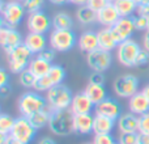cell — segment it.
I'll return each mask as SVG.
<instances>
[{
    "label": "cell",
    "instance_id": "cell-39",
    "mask_svg": "<svg viewBox=\"0 0 149 144\" xmlns=\"http://www.w3.org/2000/svg\"><path fill=\"white\" fill-rule=\"evenodd\" d=\"M149 64V51H147L145 49H141V51L139 52L136 58L135 66L136 67H143V66H148Z\"/></svg>",
    "mask_w": 149,
    "mask_h": 144
},
{
    "label": "cell",
    "instance_id": "cell-50",
    "mask_svg": "<svg viewBox=\"0 0 149 144\" xmlns=\"http://www.w3.org/2000/svg\"><path fill=\"white\" fill-rule=\"evenodd\" d=\"M10 135H7V134H0V144H7L8 140H9Z\"/></svg>",
    "mask_w": 149,
    "mask_h": 144
},
{
    "label": "cell",
    "instance_id": "cell-56",
    "mask_svg": "<svg viewBox=\"0 0 149 144\" xmlns=\"http://www.w3.org/2000/svg\"><path fill=\"white\" fill-rule=\"evenodd\" d=\"M15 1H20V3H22V1H24V0H15Z\"/></svg>",
    "mask_w": 149,
    "mask_h": 144
},
{
    "label": "cell",
    "instance_id": "cell-40",
    "mask_svg": "<svg viewBox=\"0 0 149 144\" xmlns=\"http://www.w3.org/2000/svg\"><path fill=\"white\" fill-rule=\"evenodd\" d=\"M105 75L103 72H97V71H93V73L89 76V82H93V84H100L103 85L105 84Z\"/></svg>",
    "mask_w": 149,
    "mask_h": 144
},
{
    "label": "cell",
    "instance_id": "cell-25",
    "mask_svg": "<svg viewBox=\"0 0 149 144\" xmlns=\"http://www.w3.org/2000/svg\"><path fill=\"white\" fill-rule=\"evenodd\" d=\"M84 92L86 93V96L92 100V102L94 105L100 103L101 101H103L106 97H107V93H106V88L105 85H100V84H93V82H89V84L85 87Z\"/></svg>",
    "mask_w": 149,
    "mask_h": 144
},
{
    "label": "cell",
    "instance_id": "cell-4",
    "mask_svg": "<svg viewBox=\"0 0 149 144\" xmlns=\"http://www.w3.org/2000/svg\"><path fill=\"white\" fill-rule=\"evenodd\" d=\"M47 105L52 110H60V109H70L73 101V94L68 87L63 84L54 85L51 89L46 92Z\"/></svg>",
    "mask_w": 149,
    "mask_h": 144
},
{
    "label": "cell",
    "instance_id": "cell-43",
    "mask_svg": "<svg viewBox=\"0 0 149 144\" xmlns=\"http://www.w3.org/2000/svg\"><path fill=\"white\" fill-rule=\"evenodd\" d=\"M8 80H9V76H8L7 71L4 68L0 70V87H4V85H8Z\"/></svg>",
    "mask_w": 149,
    "mask_h": 144
},
{
    "label": "cell",
    "instance_id": "cell-6",
    "mask_svg": "<svg viewBox=\"0 0 149 144\" xmlns=\"http://www.w3.org/2000/svg\"><path fill=\"white\" fill-rule=\"evenodd\" d=\"M77 39L72 29H54L50 34L49 45L58 52H67L77 45Z\"/></svg>",
    "mask_w": 149,
    "mask_h": 144
},
{
    "label": "cell",
    "instance_id": "cell-35",
    "mask_svg": "<svg viewBox=\"0 0 149 144\" xmlns=\"http://www.w3.org/2000/svg\"><path fill=\"white\" fill-rule=\"evenodd\" d=\"M139 132H120L119 144H137Z\"/></svg>",
    "mask_w": 149,
    "mask_h": 144
},
{
    "label": "cell",
    "instance_id": "cell-22",
    "mask_svg": "<svg viewBox=\"0 0 149 144\" xmlns=\"http://www.w3.org/2000/svg\"><path fill=\"white\" fill-rule=\"evenodd\" d=\"M98 34V45H100V49L106 50V51H113L118 47V42L114 38L111 28H105L103 26L101 30L97 31Z\"/></svg>",
    "mask_w": 149,
    "mask_h": 144
},
{
    "label": "cell",
    "instance_id": "cell-29",
    "mask_svg": "<svg viewBox=\"0 0 149 144\" xmlns=\"http://www.w3.org/2000/svg\"><path fill=\"white\" fill-rule=\"evenodd\" d=\"M52 28L54 29H72L73 20L68 13L56 12L52 16Z\"/></svg>",
    "mask_w": 149,
    "mask_h": 144
},
{
    "label": "cell",
    "instance_id": "cell-26",
    "mask_svg": "<svg viewBox=\"0 0 149 144\" xmlns=\"http://www.w3.org/2000/svg\"><path fill=\"white\" fill-rule=\"evenodd\" d=\"M51 113H52V109L50 108V106H47V108H45L43 110L37 111L36 114L28 117V118H29V121H30V123L33 124L37 130H41V129H43V127L49 126Z\"/></svg>",
    "mask_w": 149,
    "mask_h": 144
},
{
    "label": "cell",
    "instance_id": "cell-33",
    "mask_svg": "<svg viewBox=\"0 0 149 144\" xmlns=\"http://www.w3.org/2000/svg\"><path fill=\"white\" fill-rule=\"evenodd\" d=\"M36 79L37 77L34 76L28 68L20 73V82H21V85L25 87V88H33L34 82H36Z\"/></svg>",
    "mask_w": 149,
    "mask_h": 144
},
{
    "label": "cell",
    "instance_id": "cell-10",
    "mask_svg": "<svg viewBox=\"0 0 149 144\" xmlns=\"http://www.w3.org/2000/svg\"><path fill=\"white\" fill-rule=\"evenodd\" d=\"M26 28L31 33H41L46 34L52 28V18L43 10L29 13L26 18Z\"/></svg>",
    "mask_w": 149,
    "mask_h": 144
},
{
    "label": "cell",
    "instance_id": "cell-45",
    "mask_svg": "<svg viewBox=\"0 0 149 144\" xmlns=\"http://www.w3.org/2000/svg\"><path fill=\"white\" fill-rule=\"evenodd\" d=\"M136 13L144 15V16H149V5H140V7H137Z\"/></svg>",
    "mask_w": 149,
    "mask_h": 144
},
{
    "label": "cell",
    "instance_id": "cell-21",
    "mask_svg": "<svg viewBox=\"0 0 149 144\" xmlns=\"http://www.w3.org/2000/svg\"><path fill=\"white\" fill-rule=\"evenodd\" d=\"M94 117L92 114H74V132L80 135H89L93 132Z\"/></svg>",
    "mask_w": 149,
    "mask_h": 144
},
{
    "label": "cell",
    "instance_id": "cell-37",
    "mask_svg": "<svg viewBox=\"0 0 149 144\" xmlns=\"http://www.w3.org/2000/svg\"><path fill=\"white\" fill-rule=\"evenodd\" d=\"M93 144H116L111 134H94Z\"/></svg>",
    "mask_w": 149,
    "mask_h": 144
},
{
    "label": "cell",
    "instance_id": "cell-41",
    "mask_svg": "<svg viewBox=\"0 0 149 144\" xmlns=\"http://www.w3.org/2000/svg\"><path fill=\"white\" fill-rule=\"evenodd\" d=\"M110 3V0H89L88 5H89L92 9H94L95 12H100L102 8H105L106 5Z\"/></svg>",
    "mask_w": 149,
    "mask_h": 144
},
{
    "label": "cell",
    "instance_id": "cell-38",
    "mask_svg": "<svg viewBox=\"0 0 149 144\" xmlns=\"http://www.w3.org/2000/svg\"><path fill=\"white\" fill-rule=\"evenodd\" d=\"M139 132L149 135V111L139 115Z\"/></svg>",
    "mask_w": 149,
    "mask_h": 144
},
{
    "label": "cell",
    "instance_id": "cell-53",
    "mask_svg": "<svg viewBox=\"0 0 149 144\" xmlns=\"http://www.w3.org/2000/svg\"><path fill=\"white\" fill-rule=\"evenodd\" d=\"M141 92L144 93V96L148 98V101H149V84H148V85H145V87L143 88V89H141Z\"/></svg>",
    "mask_w": 149,
    "mask_h": 144
},
{
    "label": "cell",
    "instance_id": "cell-13",
    "mask_svg": "<svg viewBox=\"0 0 149 144\" xmlns=\"http://www.w3.org/2000/svg\"><path fill=\"white\" fill-rule=\"evenodd\" d=\"M21 43H24V39L20 31L12 26H0V45L5 52L13 50Z\"/></svg>",
    "mask_w": 149,
    "mask_h": 144
},
{
    "label": "cell",
    "instance_id": "cell-24",
    "mask_svg": "<svg viewBox=\"0 0 149 144\" xmlns=\"http://www.w3.org/2000/svg\"><path fill=\"white\" fill-rule=\"evenodd\" d=\"M115 127V121L103 115H95L93 122V132L94 134H111Z\"/></svg>",
    "mask_w": 149,
    "mask_h": 144
},
{
    "label": "cell",
    "instance_id": "cell-32",
    "mask_svg": "<svg viewBox=\"0 0 149 144\" xmlns=\"http://www.w3.org/2000/svg\"><path fill=\"white\" fill-rule=\"evenodd\" d=\"M52 87H54V84L51 82L50 77L47 76V75H45V76L37 77L36 82H34L33 89L37 90V92H39V93H42V92H47V90L51 89Z\"/></svg>",
    "mask_w": 149,
    "mask_h": 144
},
{
    "label": "cell",
    "instance_id": "cell-16",
    "mask_svg": "<svg viewBox=\"0 0 149 144\" xmlns=\"http://www.w3.org/2000/svg\"><path fill=\"white\" fill-rule=\"evenodd\" d=\"M95 105L92 102L85 92H80L76 96H73V101L71 105V110L74 114H92L94 111Z\"/></svg>",
    "mask_w": 149,
    "mask_h": 144
},
{
    "label": "cell",
    "instance_id": "cell-19",
    "mask_svg": "<svg viewBox=\"0 0 149 144\" xmlns=\"http://www.w3.org/2000/svg\"><path fill=\"white\" fill-rule=\"evenodd\" d=\"M116 122L120 132H139V115L131 111L120 114Z\"/></svg>",
    "mask_w": 149,
    "mask_h": 144
},
{
    "label": "cell",
    "instance_id": "cell-36",
    "mask_svg": "<svg viewBox=\"0 0 149 144\" xmlns=\"http://www.w3.org/2000/svg\"><path fill=\"white\" fill-rule=\"evenodd\" d=\"M134 22H135L136 30L148 31V16L139 15V13H137L136 16H134Z\"/></svg>",
    "mask_w": 149,
    "mask_h": 144
},
{
    "label": "cell",
    "instance_id": "cell-44",
    "mask_svg": "<svg viewBox=\"0 0 149 144\" xmlns=\"http://www.w3.org/2000/svg\"><path fill=\"white\" fill-rule=\"evenodd\" d=\"M10 92H12L10 85H4V87H0V94H1L3 98H5L8 94H10Z\"/></svg>",
    "mask_w": 149,
    "mask_h": 144
},
{
    "label": "cell",
    "instance_id": "cell-11",
    "mask_svg": "<svg viewBox=\"0 0 149 144\" xmlns=\"http://www.w3.org/2000/svg\"><path fill=\"white\" fill-rule=\"evenodd\" d=\"M86 63L93 71L105 72L113 64V55H111V51L97 49L94 51L88 52Z\"/></svg>",
    "mask_w": 149,
    "mask_h": 144
},
{
    "label": "cell",
    "instance_id": "cell-34",
    "mask_svg": "<svg viewBox=\"0 0 149 144\" xmlns=\"http://www.w3.org/2000/svg\"><path fill=\"white\" fill-rule=\"evenodd\" d=\"M22 4H24V7H25L26 12L33 13V12L42 10L43 4H45V0H24Z\"/></svg>",
    "mask_w": 149,
    "mask_h": 144
},
{
    "label": "cell",
    "instance_id": "cell-52",
    "mask_svg": "<svg viewBox=\"0 0 149 144\" xmlns=\"http://www.w3.org/2000/svg\"><path fill=\"white\" fill-rule=\"evenodd\" d=\"M7 144H25V143H22V142H20V140H17V139H15V138L10 136Z\"/></svg>",
    "mask_w": 149,
    "mask_h": 144
},
{
    "label": "cell",
    "instance_id": "cell-27",
    "mask_svg": "<svg viewBox=\"0 0 149 144\" xmlns=\"http://www.w3.org/2000/svg\"><path fill=\"white\" fill-rule=\"evenodd\" d=\"M76 18L81 25H90L97 21V12L89 7V5H80L76 10Z\"/></svg>",
    "mask_w": 149,
    "mask_h": 144
},
{
    "label": "cell",
    "instance_id": "cell-31",
    "mask_svg": "<svg viewBox=\"0 0 149 144\" xmlns=\"http://www.w3.org/2000/svg\"><path fill=\"white\" fill-rule=\"evenodd\" d=\"M16 119L13 117H10L9 114L3 113L0 115V134H7L10 135V131H12L13 126H15Z\"/></svg>",
    "mask_w": 149,
    "mask_h": 144
},
{
    "label": "cell",
    "instance_id": "cell-23",
    "mask_svg": "<svg viewBox=\"0 0 149 144\" xmlns=\"http://www.w3.org/2000/svg\"><path fill=\"white\" fill-rule=\"evenodd\" d=\"M51 66L52 64L50 62L45 60L43 58H41L39 55H36L34 58H31L28 70L30 71L36 77H41V76H45V75L49 73Z\"/></svg>",
    "mask_w": 149,
    "mask_h": 144
},
{
    "label": "cell",
    "instance_id": "cell-51",
    "mask_svg": "<svg viewBox=\"0 0 149 144\" xmlns=\"http://www.w3.org/2000/svg\"><path fill=\"white\" fill-rule=\"evenodd\" d=\"M71 3L74 5H86L88 3H89V0H71Z\"/></svg>",
    "mask_w": 149,
    "mask_h": 144
},
{
    "label": "cell",
    "instance_id": "cell-15",
    "mask_svg": "<svg viewBox=\"0 0 149 144\" xmlns=\"http://www.w3.org/2000/svg\"><path fill=\"white\" fill-rule=\"evenodd\" d=\"M120 17V13L118 12L113 1H110L105 8H102L100 12H97V22L105 26V28H111Z\"/></svg>",
    "mask_w": 149,
    "mask_h": 144
},
{
    "label": "cell",
    "instance_id": "cell-46",
    "mask_svg": "<svg viewBox=\"0 0 149 144\" xmlns=\"http://www.w3.org/2000/svg\"><path fill=\"white\" fill-rule=\"evenodd\" d=\"M137 144H149V135L140 134L139 132V140H137Z\"/></svg>",
    "mask_w": 149,
    "mask_h": 144
},
{
    "label": "cell",
    "instance_id": "cell-58",
    "mask_svg": "<svg viewBox=\"0 0 149 144\" xmlns=\"http://www.w3.org/2000/svg\"><path fill=\"white\" fill-rule=\"evenodd\" d=\"M110 1H114V0H110Z\"/></svg>",
    "mask_w": 149,
    "mask_h": 144
},
{
    "label": "cell",
    "instance_id": "cell-59",
    "mask_svg": "<svg viewBox=\"0 0 149 144\" xmlns=\"http://www.w3.org/2000/svg\"><path fill=\"white\" fill-rule=\"evenodd\" d=\"M116 144H119V143H116Z\"/></svg>",
    "mask_w": 149,
    "mask_h": 144
},
{
    "label": "cell",
    "instance_id": "cell-55",
    "mask_svg": "<svg viewBox=\"0 0 149 144\" xmlns=\"http://www.w3.org/2000/svg\"><path fill=\"white\" fill-rule=\"evenodd\" d=\"M148 31H149V16H148Z\"/></svg>",
    "mask_w": 149,
    "mask_h": 144
},
{
    "label": "cell",
    "instance_id": "cell-12",
    "mask_svg": "<svg viewBox=\"0 0 149 144\" xmlns=\"http://www.w3.org/2000/svg\"><path fill=\"white\" fill-rule=\"evenodd\" d=\"M135 30H136V28H135V22H134V16L120 17L111 26L113 36L118 43L126 41V39H130L132 37V34L135 33Z\"/></svg>",
    "mask_w": 149,
    "mask_h": 144
},
{
    "label": "cell",
    "instance_id": "cell-5",
    "mask_svg": "<svg viewBox=\"0 0 149 144\" xmlns=\"http://www.w3.org/2000/svg\"><path fill=\"white\" fill-rule=\"evenodd\" d=\"M47 100L46 97L39 94V92H26L18 100V111L24 117H30L36 114L37 111L43 110L47 108Z\"/></svg>",
    "mask_w": 149,
    "mask_h": 144
},
{
    "label": "cell",
    "instance_id": "cell-17",
    "mask_svg": "<svg viewBox=\"0 0 149 144\" xmlns=\"http://www.w3.org/2000/svg\"><path fill=\"white\" fill-rule=\"evenodd\" d=\"M24 43L34 55H38L47 47V38L45 34L29 31V34L24 38Z\"/></svg>",
    "mask_w": 149,
    "mask_h": 144
},
{
    "label": "cell",
    "instance_id": "cell-14",
    "mask_svg": "<svg viewBox=\"0 0 149 144\" xmlns=\"http://www.w3.org/2000/svg\"><path fill=\"white\" fill-rule=\"evenodd\" d=\"M94 114L95 115L107 117V118H111L114 121H118V118L122 114V109L118 101H115L114 98L106 97L103 101H101L100 103L95 105Z\"/></svg>",
    "mask_w": 149,
    "mask_h": 144
},
{
    "label": "cell",
    "instance_id": "cell-49",
    "mask_svg": "<svg viewBox=\"0 0 149 144\" xmlns=\"http://www.w3.org/2000/svg\"><path fill=\"white\" fill-rule=\"evenodd\" d=\"M49 1L55 5H64L67 3H71V0H49Z\"/></svg>",
    "mask_w": 149,
    "mask_h": 144
},
{
    "label": "cell",
    "instance_id": "cell-3",
    "mask_svg": "<svg viewBox=\"0 0 149 144\" xmlns=\"http://www.w3.org/2000/svg\"><path fill=\"white\" fill-rule=\"evenodd\" d=\"M33 52L25 46V43L18 45L13 50L7 52V63L8 68L12 73L20 75L22 71H25L29 67L31 58H33Z\"/></svg>",
    "mask_w": 149,
    "mask_h": 144
},
{
    "label": "cell",
    "instance_id": "cell-42",
    "mask_svg": "<svg viewBox=\"0 0 149 144\" xmlns=\"http://www.w3.org/2000/svg\"><path fill=\"white\" fill-rule=\"evenodd\" d=\"M55 52H56V51H55V50L52 49L51 46H50V47H46V49H45L43 51L39 52L38 55H39L41 58H43L45 60H47V62L52 63V60L55 59Z\"/></svg>",
    "mask_w": 149,
    "mask_h": 144
},
{
    "label": "cell",
    "instance_id": "cell-7",
    "mask_svg": "<svg viewBox=\"0 0 149 144\" xmlns=\"http://www.w3.org/2000/svg\"><path fill=\"white\" fill-rule=\"evenodd\" d=\"M140 51H141V47L139 46V43H136V41L131 38L126 39L120 42L116 47L118 62L124 67H135V62Z\"/></svg>",
    "mask_w": 149,
    "mask_h": 144
},
{
    "label": "cell",
    "instance_id": "cell-48",
    "mask_svg": "<svg viewBox=\"0 0 149 144\" xmlns=\"http://www.w3.org/2000/svg\"><path fill=\"white\" fill-rule=\"evenodd\" d=\"M143 46H144V49L149 51V31H147L144 36V38H143Z\"/></svg>",
    "mask_w": 149,
    "mask_h": 144
},
{
    "label": "cell",
    "instance_id": "cell-54",
    "mask_svg": "<svg viewBox=\"0 0 149 144\" xmlns=\"http://www.w3.org/2000/svg\"><path fill=\"white\" fill-rule=\"evenodd\" d=\"M137 4V7H140V5H149V0H135Z\"/></svg>",
    "mask_w": 149,
    "mask_h": 144
},
{
    "label": "cell",
    "instance_id": "cell-20",
    "mask_svg": "<svg viewBox=\"0 0 149 144\" xmlns=\"http://www.w3.org/2000/svg\"><path fill=\"white\" fill-rule=\"evenodd\" d=\"M128 109L131 113L136 115H143V114L149 111V101L144 96L143 92H137L134 94L128 101Z\"/></svg>",
    "mask_w": 149,
    "mask_h": 144
},
{
    "label": "cell",
    "instance_id": "cell-8",
    "mask_svg": "<svg viewBox=\"0 0 149 144\" xmlns=\"http://www.w3.org/2000/svg\"><path fill=\"white\" fill-rule=\"evenodd\" d=\"M113 89L116 96L122 98H131L139 92V79L135 75L126 73L116 77L113 84Z\"/></svg>",
    "mask_w": 149,
    "mask_h": 144
},
{
    "label": "cell",
    "instance_id": "cell-28",
    "mask_svg": "<svg viewBox=\"0 0 149 144\" xmlns=\"http://www.w3.org/2000/svg\"><path fill=\"white\" fill-rule=\"evenodd\" d=\"M113 3L115 4L122 17H128L137 12V4L135 0H114Z\"/></svg>",
    "mask_w": 149,
    "mask_h": 144
},
{
    "label": "cell",
    "instance_id": "cell-47",
    "mask_svg": "<svg viewBox=\"0 0 149 144\" xmlns=\"http://www.w3.org/2000/svg\"><path fill=\"white\" fill-rule=\"evenodd\" d=\"M38 144H58L52 138H42L38 142Z\"/></svg>",
    "mask_w": 149,
    "mask_h": 144
},
{
    "label": "cell",
    "instance_id": "cell-57",
    "mask_svg": "<svg viewBox=\"0 0 149 144\" xmlns=\"http://www.w3.org/2000/svg\"><path fill=\"white\" fill-rule=\"evenodd\" d=\"M85 144H93V143H85Z\"/></svg>",
    "mask_w": 149,
    "mask_h": 144
},
{
    "label": "cell",
    "instance_id": "cell-30",
    "mask_svg": "<svg viewBox=\"0 0 149 144\" xmlns=\"http://www.w3.org/2000/svg\"><path fill=\"white\" fill-rule=\"evenodd\" d=\"M47 76L50 77V80L54 85L63 84V80L65 79V70L59 64H52Z\"/></svg>",
    "mask_w": 149,
    "mask_h": 144
},
{
    "label": "cell",
    "instance_id": "cell-2",
    "mask_svg": "<svg viewBox=\"0 0 149 144\" xmlns=\"http://www.w3.org/2000/svg\"><path fill=\"white\" fill-rule=\"evenodd\" d=\"M0 12H1V26H12L16 28L20 25L26 9L20 1H4L0 0Z\"/></svg>",
    "mask_w": 149,
    "mask_h": 144
},
{
    "label": "cell",
    "instance_id": "cell-1",
    "mask_svg": "<svg viewBox=\"0 0 149 144\" xmlns=\"http://www.w3.org/2000/svg\"><path fill=\"white\" fill-rule=\"evenodd\" d=\"M50 131L56 136H68L74 132V113L70 109L52 110L49 126Z\"/></svg>",
    "mask_w": 149,
    "mask_h": 144
},
{
    "label": "cell",
    "instance_id": "cell-18",
    "mask_svg": "<svg viewBox=\"0 0 149 144\" xmlns=\"http://www.w3.org/2000/svg\"><path fill=\"white\" fill-rule=\"evenodd\" d=\"M77 46L82 52H90L94 50L100 49L98 45V34L94 33L93 30H86L84 33L80 34L79 39H77Z\"/></svg>",
    "mask_w": 149,
    "mask_h": 144
},
{
    "label": "cell",
    "instance_id": "cell-9",
    "mask_svg": "<svg viewBox=\"0 0 149 144\" xmlns=\"http://www.w3.org/2000/svg\"><path fill=\"white\" fill-rule=\"evenodd\" d=\"M37 131L38 130L30 123L28 117L21 115L20 118H16L15 126H13L12 131H10V136L25 144H29L34 140Z\"/></svg>",
    "mask_w": 149,
    "mask_h": 144
}]
</instances>
